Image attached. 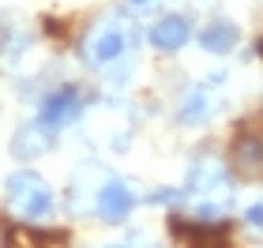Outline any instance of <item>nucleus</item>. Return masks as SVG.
<instances>
[{"label":"nucleus","mask_w":263,"mask_h":248,"mask_svg":"<svg viewBox=\"0 0 263 248\" xmlns=\"http://www.w3.org/2000/svg\"><path fill=\"white\" fill-rule=\"evenodd\" d=\"M128 4H132V8H154L158 0H128Z\"/></svg>","instance_id":"15"},{"label":"nucleus","mask_w":263,"mask_h":248,"mask_svg":"<svg viewBox=\"0 0 263 248\" xmlns=\"http://www.w3.org/2000/svg\"><path fill=\"white\" fill-rule=\"evenodd\" d=\"M196 42H199L211 56H226V53L237 49L241 30H237V23H230V19H214V23H207V27L196 34Z\"/></svg>","instance_id":"10"},{"label":"nucleus","mask_w":263,"mask_h":248,"mask_svg":"<svg viewBox=\"0 0 263 248\" xmlns=\"http://www.w3.org/2000/svg\"><path fill=\"white\" fill-rule=\"evenodd\" d=\"M226 75H211V79H203L196 83V87H188V94L181 98V105H177V124H184V128H196V124H207L214 109H218V98H214V83H222Z\"/></svg>","instance_id":"6"},{"label":"nucleus","mask_w":263,"mask_h":248,"mask_svg":"<svg viewBox=\"0 0 263 248\" xmlns=\"http://www.w3.org/2000/svg\"><path fill=\"white\" fill-rule=\"evenodd\" d=\"M177 233L184 237L188 248H230V230L222 222H203V218H192L188 226L177 222Z\"/></svg>","instance_id":"9"},{"label":"nucleus","mask_w":263,"mask_h":248,"mask_svg":"<svg viewBox=\"0 0 263 248\" xmlns=\"http://www.w3.org/2000/svg\"><path fill=\"white\" fill-rule=\"evenodd\" d=\"M136 42H139L136 19H132L124 8H109L79 34L76 53L94 72H109V68H117L121 61H128V53L136 49Z\"/></svg>","instance_id":"1"},{"label":"nucleus","mask_w":263,"mask_h":248,"mask_svg":"<svg viewBox=\"0 0 263 248\" xmlns=\"http://www.w3.org/2000/svg\"><path fill=\"white\" fill-rule=\"evenodd\" d=\"M27 49H30V30L27 27H0V61L4 64H19Z\"/></svg>","instance_id":"11"},{"label":"nucleus","mask_w":263,"mask_h":248,"mask_svg":"<svg viewBox=\"0 0 263 248\" xmlns=\"http://www.w3.org/2000/svg\"><path fill=\"white\" fill-rule=\"evenodd\" d=\"M245 222H248L252 230H263V199H256V203L245 207Z\"/></svg>","instance_id":"14"},{"label":"nucleus","mask_w":263,"mask_h":248,"mask_svg":"<svg viewBox=\"0 0 263 248\" xmlns=\"http://www.w3.org/2000/svg\"><path fill=\"white\" fill-rule=\"evenodd\" d=\"M61 233H38V230H11L8 233V248H45V244H53Z\"/></svg>","instance_id":"13"},{"label":"nucleus","mask_w":263,"mask_h":248,"mask_svg":"<svg viewBox=\"0 0 263 248\" xmlns=\"http://www.w3.org/2000/svg\"><path fill=\"white\" fill-rule=\"evenodd\" d=\"M90 203H94V215L102 222H124L132 211H136V192H132L128 181H121V177L102 173V181L94 184Z\"/></svg>","instance_id":"4"},{"label":"nucleus","mask_w":263,"mask_h":248,"mask_svg":"<svg viewBox=\"0 0 263 248\" xmlns=\"http://www.w3.org/2000/svg\"><path fill=\"white\" fill-rule=\"evenodd\" d=\"M49 147H53V128H45L38 117H34V121H27L15 136H11V155H15L19 162L38 158V155H45Z\"/></svg>","instance_id":"8"},{"label":"nucleus","mask_w":263,"mask_h":248,"mask_svg":"<svg viewBox=\"0 0 263 248\" xmlns=\"http://www.w3.org/2000/svg\"><path fill=\"white\" fill-rule=\"evenodd\" d=\"M184 207L192 218H203V222H218L233 203V177L226 169V162L211 150L192 158L188 165V177H184Z\"/></svg>","instance_id":"2"},{"label":"nucleus","mask_w":263,"mask_h":248,"mask_svg":"<svg viewBox=\"0 0 263 248\" xmlns=\"http://www.w3.org/2000/svg\"><path fill=\"white\" fill-rule=\"evenodd\" d=\"M147 38H151V45L158 53H181L184 45L192 42V23H188L184 15H177V11H170V15L151 23Z\"/></svg>","instance_id":"7"},{"label":"nucleus","mask_w":263,"mask_h":248,"mask_svg":"<svg viewBox=\"0 0 263 248\" xmlns=\"http://www.w3.org/2000/svg\"><path fill=\"white\" fill-rule=\"evenodd\" d=\"M79 117H83V94H79V87H71V83H68V87L49 90L42 98V105H38V121L45 128H53V132L76 124Z\"/></svg>","instance_id":"5"},{"label":"nucleus","mask_w":263,"mask_h":248,"mask_svg":"<svg viewBox=\"0 0 263 248\" xmlns=\"http://www.w3.org/2000/svg\"><path fill=\"white\" fill-rule=\"evenodd\" d=\"M233 155L245 169H263V139L259 136H237L233 139Z\"/></svg>","instance_id":"12"},{"label":"nucleus","mask_w":263,"mask_h":248,"mask_svg":"<svg viewBox=\"0 0 263 248\" xmlns=\"http://www.w3.org/2000/svg\"><path fill=\"white\" fill-rule=\"evenodd\" d=\"M4 207L15 215L19 222H45L53 215L57 199H53V188L42 173L34 169H15L4 177Z\"/></svg>","instance_id":"3"}]
</instances>
